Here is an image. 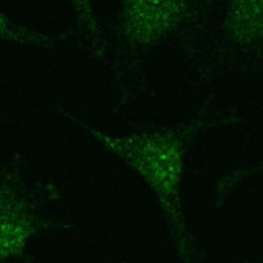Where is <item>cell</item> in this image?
Here are the masks:
<instances>
[{"label":"cell","instance_id":"5b68a950","mask_svg":"<svg viewBox=\"0 0 263 263\" xmlns=\"http://www.w3.org/2000/svg\"><path fill=\"white\" fill-rule=\"evenodd\" d=\"M65 12L72 22L70 36L83 52L95 62L107 68L109 52L103 23L95 10V0H62Z\"/></svg>","mask_w":263,"mask_h":263},{"label":"cell","instance_id":"6da1fadb","mask_svg":"<svg viewBox=\"0 0 263 263\" xmlns=\"http://www.w3.org/2000/svg\"><path fill=\"white\" fill-rule=\"evenodd\" d=\"M57 110L91 140L120 161L153 194L179 263H201L205 254L194 236L184 208V174L190 149L208 132L240 122L237 107L205 98L194 114L158 120L128 130H109L65 107Z\"/></svg>","mask_w":263,"mask_h":263},{"label":"cell","instance_id":"7a4b0ae2","mask_svg":"<svg viewBox=\"0 0 263 263\" xmlns=\"http://www.w3.org/2000/svg\"><path fill=\"white\" fill-rule=\"evenodd\" d=\"M210 0H117L106 31L107 72L112 80L114 114L149 96V60L161 47L179 52L189 70L205 41Z\"/></svg>","mask_w":263,"mask_h":263},{"label":"cell","instance_id":"277c9868","mask_svg":"<svg viewBox=\"0 0 263 263\" xmlns=\"http://www.w3.org/2000/svg\"><path fill=\"white\" fill-rule=\"evenodd\" d=\"M263 67V0H210L205 41L187 70L197 99L228 77L260 73Z\"/></svg>","mask_w":263,"mask_h":263},{"label":"cell","instance_id":"3957f363","mask_svg":"<svg viewBox=\"0 0 263 263\" xmlns=\"http://www.w3.org/2000/svg\"><path fill=\"white\" fill-rule=\"evenodd\" d=\"M77 232L78 222L65 208L62 182L31 179L26 153H13L0 166V263H31L33 242Z\"/></svg>","mask_w":263,"mask_h":263},{"label":"cell","instance_id":"8992f818","mask_svg":"<svg viewBox=\"0 0 263 263\" xmlns=\"http://www.w3.org/2000/svg\"><path fill=\"white\" fill-rule=\"evenodd\" d=\"M72 41L70 33L65 34H50L44 33L41 29L28 26L23 23L15 22L10 18L4 8L0 7V43H12L20 46L39 47V49H57L62 47L65 43Z\"/></svg>","mask_w":263,"mask_h":263}]
</instances>
